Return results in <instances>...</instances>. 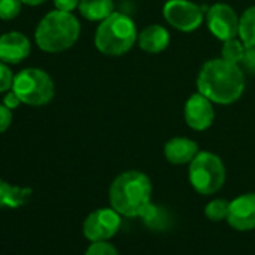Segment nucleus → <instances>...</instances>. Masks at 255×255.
<instances>
[{"mask_svg": "<svg viewBox=\"0 0 255 255\" xmlns=\"http://www.w3.org/2000/svg\"><path fill=\"white\" fill-rule=\"evenodd\" d=\"M84 255H119L117 249L108 242H93Z\"/></svg>", "mask_w": 255, "mask_h": 255, "instance_id": "nucleus-23", "label": "nucleus"}, {"mask_svg": "<svg viewBox=\"0 0 255 255\" xmlns=\"http://www.w3.org/2000/svg\"><path fill=\"white\" fill-rule=\"evenodd\" d=\"M215 120V110L212 101L204 95L194 93L185 104V122L194 131H206Z\"/></svg>", "mask_w": 255, "mask_h": 255, "instance_id": "nucleus-10", "label": "nucleus"}, {"mask_svg": "<svg viewBox=\"0 0 255 255\" xmlns=\"http://www.w3.org/2000/svg\"><path fill=\"white\" fill-rule=\"evenodd\" d=\"M81 26L71 12L54 9L48 12L36 26L35 42L45 53H62L69 50L80 38Z\"/></svg>", "mask_w": 255, "mask_h": 255, "instance_id": "nucleus-3", "label": "nucleus"}, {"mask_svg": "<svg viewBox=\"0 0 255 255\" xmlns=\"http://www.w3.org/2000/svg\"><path fill=\"white\" fill-rule=\"evenodd\" d=\"M138 45L143 51L150 54L162 53L170 45V33L164 26L152 24L138 35Z\"/></svg>", "mask_w": 255, "mask_h": 255, "instance_id": "nucleus-14", "label": "nucleus"}, {"mask_svg": "<svg viewBox=\"0 0 255 255\" xmlns=\"http://www.w3.org/2000/svg\"><path fill=\"white\" fill-rule=\"evenodd\" d=\"M207 27L215 38L219 41H228L239 36V21L234 9L225 3H215L207 9L206 14Z\"/></svg>", "mask_w": 255, "mask_h": 255, "instance_id": "nucleus-9", "label": "nucleus"}, {"mask_svg": "<svg viewBox=\"0 0 255 255\" xmlns=\"http://www.w3.org/2000/svg\"><path fill=\"white\" fill-rule=\"evenodd\" d=\"M14 77L15 75L12 74V71L8 66V63L0 60V93H6L8 90L12 89Z\"/></svg>", "mask_w": 255, "mask_h": 255, "instance_id": "nucleus-22", "label": "nucleus"}, {"mask_svg": "<svg viewBox=\"0 0 255 255\" xmlns=\"http://www.w3.org/2000/svg\"><path fill=\"white\" fill-rule=\"evenodd\" d=\"M137 27L131 17L113 12L101 21L95 33V45L98 51L107 56H122L129 51L137 42Z\"/></svg>", "mask_w": 255, "mask_h": 255, "instance_id": "nucleus-4", "label": "nucleus"}, {"mask_svg": "<svg viewBox=\"0 0 255 255\" xmlns=\"http://www.w3.org/2000/svg\"><path fill=\"white\" fill-rule=\"evenodd\" d=\"M245 53H246V45L240 39L233 38V39L224 41L222 59H225L227 62H231L234 65H240L243 62Z\"/></svg>", "mask_w": 255, "mask_h": 255, "instance_id": "nucleus-19", "label": "nucleus"}, {"mask_svg": "<svg viewBox=\"0 0 255 255\" xmlns=\"http://www.w3.org/2000/svg\"><path fill=\"white\" fill-rule=\"evenodd\" d=\"M189 183L201 195L216 194L225 183V165L210 152H198L189 162Z\"/></svg>", "mask_w": 255, "mask_h": 255, "instance_id": "nucleus-5", "label": "nucleus"}, {"mask_svg": "<svg viewBox=\"0 0 255 255\" xmlns=\"http://www.w3.org/2000/svg\"><path fill=\"white\" fill-rule=\"evenodd\" d=\"M21 0H0V20L11 21L21 12Z\"/></svg>", "mask_w": 255, "mask_h": 255, "instance_id": "nucleus-21", "label": "nucleus"}, {"mask_svg": "<svg viewBox=\"0 0 255 255\" xmlns=\"http://www.w3.org/2000/svg\"><path fill=\"white\" fill-rule=\"evenodd\" d=\"M56 9L60 11H66V12H72L75 8H78L81 0H53Z\"/></svg>", "mask_w": 255, "mask_h": 255, "instance_id": "nucleus-27", "label": "nucleus"}, {"mask_svg": "<svg viewBox=\"0 0 255 255\" xmlns=\"http://www.w3.org/2000/svg\"><path fill=\"white\" fill-rule=\"evenodd\" d=\"M80 14L89 21H104L114 12L113 0H81Z\"/></svg>", "mask_w": 255, "mask_h": 255, "instance_id": "nucleus-16", "label": "nucleus"}, {"mask_svg": "<svg viewBox=\"0 0 255 255\" xmlns=\"http://www.w3.org/2000/svg\"><path fill=\"white\" fill-rule=\"evenodd\" d=\"M108 195L111 207L122 216L140 218L152 203V182L141 171H125L113 180Z\"/></svg>", "mask_w": 255, "mask_h": 255, "instance_id": "nucleus-2", "label": "nucleus"}, {"mask_svg": "<svg viewBox=\"0 0 255 255\" xmlns=\"http://www.w3.org/2000/svg\"><path fill=\"white\" fill-rule=\"evenodd\" d=\"M198 153V144L185 137H176L165 143L164 156L170 164L183 165L189 164Z\"/></svg>", "mask_w": 255, "mask_h": 255, "instance_id": "nucleus-13", "label": "nucleus"}, {"mask_svg": "<svg viewBox=\"0 0 255 255\" xmlns=\"http://www.w3.org/2000/svg\"><path fill=\"white\" fill-rule=\"evenodd\" d=\"M201 95L215 104L228 105L236 102L245 90V75L239 65L225 59H212L203 65L197 77Z\"/></svg>", "mask_w": 255, "mask_h": 255, "instance_id": "nucleus-1", "label": "nucleus"}, {"mask_svg": "<svg viewBox=\"0 0 255 255\" xmlns=\"http://www.w3.org/2000/svg\"><path fill=\"white\" fill-rule=\"evenodd\" d=\"M3 105H6L9 110H15V108H18L20 107V104H23L21 102V99L18 98V95L11 89V90H8L6 93H5V96H3V102H2Z\"/></svg>", "mask_w": 255, "mask_h": 255, "instance_id": "nucleus-26", "label": "nucleus"}, {"mask_svg": "<svg viewBox=\"0 0 255 255\" xmlns=\"http://www.w3.org/2000/svg\"><path fill=\"white\" fill-rule=\"evenodd\" d=\"M11 123H12V110H9L3 104H0V134L8 131Z\"/></svg>", "mask_w": 255, "mask_h": 255, "instance_id": "nucleus-24", "label": "nucleus"}, {"mask_svg": "<svg viewBox=\"0 0 255 255\" xmlns=\"http://www.w3.org/2000/svg\"><path fill=\"white\" fill-rule=\"evenodd\" d=\"M122 215L111 209H98L92 212L83 222V234L87 240L107 242L117 234L122 227Z\"/></svg>", "mask_w": 255, "mask_h": 255, "instance_id": "nucleus-8", "label": "nucleus"}, {"mask_svg": "<svg viewBox=\"0 0 255 255\" xmlns=\"http://www.w3.org/2000/svg\"><path fill=\"white\" fill-rule=\"evenodd\" d=\"M23 5H27V6H39L42 3H45L47 0H21Z\"/></svg>", "mask_w": 255, "mask_h": 255, "instance_id": "nucleus-28", "label": "nucleus"}, {"mask_svg": "<svg viewBox=\"0 0 255 255\" xmlns=\"http://www.w3.org/2000/svg\"><path fill=\"white\" fill-rule=\"evenodd\" d=\"M162 14L165 21L180 32H194L204 20L203 9L189 0H167Z\"/></svg>", "mask_w": 255, "mask_h": 255, "instance_id": "nucleus-7", "label": "nucleus"}, {"mask_svg": "<svg viewBox=\"0 0 255 255\" xmlns=\"http://www.w3.org/2000/svg\"><path fill=\"white\" fill-rule=\"evenodd\" d=\"M227 222L237 231L255 230V192L239 195L230 203Z\"/></svg>", "mask_w": 255, "mask_h": 255, "instance_id": "nucleus-11", "label": "nucleus"}, {"mask_svg": "<svg viewBox=\"0 0 255 255\" xmlns=\"http://www.w3.org/2000/svg\"><path fill=\"white\" fill-rule=\"evenodd\" d=\"M239 38L246 47H255V6L248 8L239 21Z\"/></svg>", "mask_w": 255, "mask_h": 255, "instance_id": "nucleus-18", "label": "nucleus"}, {"mask_svg": "<svg viewBox=\"0 0 255 255\" xmlns=\"http://www.w3.org/2000/svg\"><path fill=\"white\" fill-rule=\"evenodd\" d=\"M32 45L29 38L20 32H8L0 36V60L17 65L30 56Z\"/></svg>", "mask_w": 255, "mask_h": 255, "instance_id": "nucleus-12", "label": "nucleus"}, {"mask_svg": "<svg viewBox=\"0 0 255 255\" xmlns=\"http://www.w3.org/2000/svg\"><path fill=\"white\" fill-rule=\"evenodd\" d=\"M228 210H230V203L224 198H216V200H212L210 203L206 204L204 215L209 221L219 222V221L227 219Z\"/></svg>", "mask_w": 255, "mask_h": 255, "instance_id": "nucleus-20", "label": "nucleus"}, {"mask_svg": "<svg viewBox=\"0 0 255 255\" xmlns=\"http://www.w3.org/2000/svg\"><path fill=\"white\" fill-rule=\"evenodd\" d=\"M32 194H33L32 188L11 185L3 179H0V207L18 209L27 203Z\"/></svg>", "mask_w": 255, "mask_h": 255, "instance_id": "nucleus-15", "label": "nucleus"}, {"mask_svg": "<svg viewBox=\"0 0 255 255\" xmlns=\"http://www.w3.org/2000/svg\"><path fill=\"white\" fill-rule=\"evenodd\" d=\"M242 65L252 74H255V47H246V53Z\"/></svg>", "mask_w": 255, "mask_h": 255, "instance_id": "nucleus-25", "label": "nucleus"}, {"mask_svg": "<svg viewBox=\"0 0 255 255\" xmlns=\"http://www.w3.org/2000/svg\"><path fill=\"white\" fill-rule=\"evenodd\" d=\"M168 212L165 209H162L161 206H155L153 203H150L140 215V219L144 222V225H147L152 230H164L168 227L170 219H168Z\"/></svg>", "mask_w": 255, "mask_h": 255, "instance_id": "nucleus-17", "label": "nucleus"}, {"mask_svg": "<svg viewBox=\"0 0 255 255\" xmlns=\"http://www.w3.org/2000/svg\"><path fill=\"white\" fill-rule=\"evenodd\" d=\"M12 90L23 104L42 107L53 99L54 83L45 71L39 68H26L15 74Z\"/></svg>", "mask_w": 255, "mask_h": 255, "instance_id": "nucleus-6", "label": "nucleus"}]
</instances>
